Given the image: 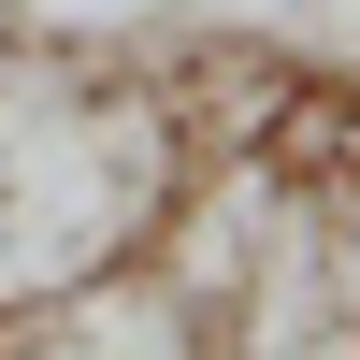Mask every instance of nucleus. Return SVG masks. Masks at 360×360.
Listing matches in <instances>:
<instances>
[{
  "label": "nucleus",
  "mask_w": 360,
  "mask_h": 360,
  "mask_svg": "<svg viewBox=\"0 0 360 360\" xmlns=\"http://www.w3.org/2000/svg\"><path fill=\"white\" fill-rule=\"evenodd\" d=\"M188 202V130L159 86L0 44V332H44L130 274Z\"/></svg>",
  "instance_id": "obj_1"
},
{
  "label": "nucleus",
  "mask_w": 360,
  "mask_h": 360,
  "mask_svg": "<svg viewBox=\"0 0 360 360\" xmlns=\"http://www.w3.org/2000/svg\"><path fill=\"white\" fill-rule=\"evenodd\" d=\"M29 360H217V346L173 317V288H115V303L86 288V303H58L29 332Z\"/></svg>",
  "instance_id": "obj_2"
}]
</instances>
